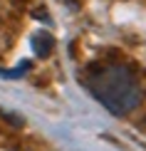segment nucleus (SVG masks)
Listing matches in <instances>:
<instances>
[{"instance_id": "1", "label": "nucleus", "mask_w": 146, "mask_h": 151, "mask_svg": "<svg viewBox=\"0 0 146 151\" xmlns=\"http://www.w3.org/2000/svg\"><path fill=\"white\" fill-rule=\"evenodd\" d=\"M84 87L111 114H129L144 97L141 77L126 65H104L84 74Z\"/></svg>"}, {"instance_id": "2", "label": "nucleus", "mask_w": 146, "mask_h": 151, "mask_svg": "<svg viewBox=\"0 0 146 151\" xmlns=\"http://www.w3.org/2000/svg\"><path fill=\"white\" fill-rule=\"evenodd\" d=\"M52 45H55V37L50 32H37L32 37V50L40 55V57H47V55L52 52Z\"/></svg>"}]
</instances>
